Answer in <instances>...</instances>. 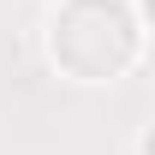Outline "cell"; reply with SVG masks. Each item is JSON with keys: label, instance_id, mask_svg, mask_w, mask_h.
I'll return each mask as SVG.
<instances>
[{"label": "cell", "instance_id": "6da1fadb", "mask_svg": "<svg viewBox=\"0 0 155 155\" xmlns=\"http://www.w3.org/2000/svg\"><path fill=\"white\" fill-rule=\"evenodd\" d=\"M143 18L131 0H54L48 12V60L72 84H119L143 60Z\"/></svg>", "mask_w": 155, "mask_h": 155}, {"label": "cell", "instance_id": "7a4b0ae2", "mask_svg": "<svg viewBox=\"0 0 155 155\" xmlns=\"http://www.w3.org/2000/svg\"><path fill=\"white\" fill-rule=\"evenodd\" d=\"M137 18H143V30L155 36V0H137Z\"/></svg>", "mask_w": 155, "mask_h": 155}, {"label": "cell", "instance_id": "3957f363", "mask_svg": "<svg viewBox=\"0 0 155 155\" xmlns=\"http://www.w3.org/2000/svg\"><path fill=\"white\" fill-rule=\"evenodd\" d=\"M137 155H155V125H149L143 137H137Z\"/></svg>", "mask_w": 155, "mask_h": 155}]
</instances>
